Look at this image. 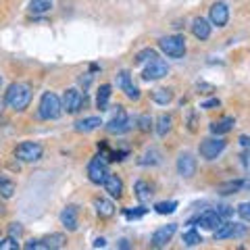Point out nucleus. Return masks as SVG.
I'll list each match as a JSON object with an SVG mask.
<instances>
[{"instance_id": "37998d69", "label": "nucleus", "mask_w": 250, "mask_h": 250, "mask_svg": "<svg viewBox=\"0 0 250 250\" xmlns=\"http://www.w3.org/2000/svg\"><path fill=\"white\" fill-rule=\"evenodd\" d=\"M217 213L221 215V217H229V215L233 213V208H231V207H228V205H221V207L217 208Z\"/></svg>"}, {"instance_id": "6ab92c4d", "label": "nucleus", "mask_w": 250, "mask_h": 250, "mask_svg": "<svg viewBox=\"0 0 250 250\" xmlns=\"http://www.w3.org/2000/svg\"><path fill=\"white\" fill-rule=\"evenodd\" d=\"M94 208H96L98 217H103V219H108V217L115 215V205L111 200H106V198H96L94 200Z\"/></svg>"}, {"instance_id": "dca6fc26", "label": "nucleus", "mask_w": 250, "mask_h": 250, "mask_svg": "<svg viewBox=\"0 0 250 250\" xmlns=\"http://www.w3.org/2000/svg\"><path fill=\"white\" fill-rule=\"evenodd\" d=\"M210 27H213V25H210V21L202 19V17H196L192 21V34L200 42H205V40H208V38H210Z\"/></svg>"}, {"instance_id": "b1692460", "label": "nucleus", "mask_w": 250, "mask_h": 250, "mask_svg": "<svg viewBox=\"0 0 250 250\" xmlns=\"http://www.w3.org/2000/svg\"><path fill=\"white\" fill-rule=\"evenodd\" d=\"M27 9L34 15H44V13H48L52 9V0H31Z\"/></svg>"}, {"instance_id": "2f4dec72", "label": "nucleus", "mask_w": 250, "mask_h": 250, "mask_svg": "<svg viewBox=\"0 0 250 250\" xmlns=\"http://www.w3.org/2000/svg\"><path fill=\"white\" fill-rule=\"evenodd\" d=\"M175 208H177V202H175V200L159 202V205H154V210H156L159 215H171V213H175Z\"/></svg>"}, {"instance_id": "e433bc0d", "label": "nucleus", "mask_w": 250, "mask_h": 250, "mask_svg": "<svg viewBox=\"0 0 250 250\" xmlns=\"http://www.w3.org/2000/svg\"><path fill=\"white\" fill-rule=\"evenodd\" d=\"M236 210H238V215L244 219V221H250V202H240Z\"/></svg>"}, {"instance_id": "473e14b6", "label": "nucleus", "mask_w": 250, "mask_h": 250, "mask_svg": "<svg viewBox=\"0 0 250 250\" xmlns=\"http://www.w3.org/2000/svg\"><path fill=\"white\" fill-rule=\"evenodd\" d=\"M13 194H15V184L9 182V179H4V177H0V196L11 198Z\"/></svg>"}, {"instance_id": "7ed1b4c3", "label": "nucleus", "mask_w": 250, "mask_h": 250, "mask_svg": "<svg viewBox=\"0 0 250 250\" xmlns=\"http://www.w3.org/2000/svg\"><path fill=\"white\" fill-rule=\"evenodd\" d=\"M159 48L171 59H182L186 54V38L184 36H165L159 40Z\"/></svg>"}, {"instance_id": "a19ab883", "label": "nucleus", "mask_w": 250, "mask_h": 250, "mask_svg": "<svg viewBox=\"0 0 250 250\" xmlns=\"http://www.w3.org/2000/svg\"><path fill=\"white\" fill-rule=\"evenodd\" d=\"M21 233H23L21 223H11V228H9V236H13V238H19Z\"/></svg>"}, {"instance_id": "aec40b11", "label": "nucleus", "mask_w": 250, "mask_h": 250, "mask_svg": "<svg viewBox=\"0 0 250 250\" xmlns=\"http://www.w3.org/2000/svg\"><path fill=\"white\" fill-rule=\"evenodd\" d=\"M150 100L156 104H161V106H165L173 100V92L167 90V88H156V90L150 92Z\"/></svg>"}, {"instance_id": "de8ad7c7", "label": "nucleus", "mask_w": 250, "mask_h": 250, "mask_svg": "<svg viewBox=\"0 0 250 250\" xmlns=\"http://www.w3.org/2000/svg\"><path fill=\"white\" fill-rule=\"evenodd\" d=\"M0 85H2V75H0Z\"/></svg>"}, {"instance_id": "58836bf2", "label": "nucleus", "mask_w": 250, "mask_h": 250, "mask_svg": "<svg viewBox=\"0 0 250 250\" xmlns=\"http://www.w3.org/2000/svg\"><path fill=\"white\" fill-rule=\"evenodd\" d=\"M25 248L27 250H48V248H46V244H44V240H29L25 244Z\"/></svg>"}, {"instance_id": "cd10ccee", "label": "nucleus", "mask_w": 250, "mask_h": 250, "mask_svg": "<svg viewBox=\"0 0 250 250\" xmlns=\"http://www.w3.org/2000/svg\"><path fill=\"white\" fill-rule=\"evenodd\" d=\"M231 228H233V223L223 221L217 229H213V238H215V240H225V238H229V236H231Z\"/></svg>"}, {"instance_id": "6e6552de", "label": "nucleus", "mask_w": 250, "mask_h": 250, "mask_svg": "<svg viewBox=\"0 0 250 250\" xmlns=\"http://www.w3.org/2000/svg\"><path fill=\"white\" fill-rule=\"evenodd\" d=\"M117 108H119L117 115L106 123V131H108V134H117V136H119V134H125V131L131 129V117L125 113L123 106H117Z\"/></svg>"}, {"instance_id": "a18cd8bd", "label": "nucleus", "mask_w": 250, "mask_h": 250, "mask_svg": "<svg viewBox=\"0 0 250 250\" xmlns=\"http://www.w3.org/2000/svg\"><path fill=\"white\" fill-rule=\"evenodd\" d=\"M240 142H242V146L248 148V146H250V138H248V136H240Z\"/></svg>"}, {"instance_id": "2eb2a0df", "label": "nucleus", "mask_w": 250, "mask_h": 250, "mask_svg": "<svg viewBox=\"0 0 250 250\" xmlns=\"http://www.w3.org/2000/svg\"><path fill=\"white\" fill-rule=\"evenodd\" d=\"M103 186H104V192H106L111 198H121V196H123V182H121L119 175L108 173Z\"/></svg>"}, {"instance_id": "a878e982", "label": "nucleus", "mask_w": 250, "mask_h": 250, "mask_svg": "<svg viewBox=\"0 0 250 250\" xmlns=\"http://www.w3.org/2000/svg\"><path fill=\"white\" fill-rule=\"evenodd\" d=\"M65 242H67V238L62 236V233H50V236H46V238H44L46 248H50V250H54V248H62V246H65Z\"/></svg>"}, {"instance_id": "4468645a", "label": "nucleus", "mask_w": 250, "mask_h": 250, "mask_svg": "<svg viewBox=\"0 0 250 250\" xmlns=\"http://www.w3.org/2000/svg\"><path fill=\"white\" fill-rule=\"evenodd\" d=\"M196 223L200 225V228H205V229H208V231H213V229H217L219 225L223 223V217L217 213V210H205V213H200L198 215V219H196Z\"/></svg>"}, {"instance_id": "72a5a7b5", "label": "nucleus", "mask_w": 250, "mask_h": 250, "mask_svg": "<svg viewBox=\"0 0 250 250\" xmlns=\"http://www.w3.org/2000/svg\"><path fill=\"white\" fill-rule=\"evenodd\" d=\"M138 127H140V131L148 134V131L152 129V117L150 115H140L138 117Z\"/></svg>"}, {"instance_id": "423d86ee", "label": "nucleus", "mask_w": 250, "mask_h": 250, "mask_svg": "<svg viewBox=\"0 0 250 250\" xmlns=\"http://www.w3.org/2000/svg\"><path fill=\"white\" fill-rule=\"evenodd\" d=\"M108 175V167H106V159L103 154H98V156H94V159L88 163V179L92 184H96V186H103L104 184V179Z\"/></svg>"}, {"instance_id": "1a4fd4ad", "label": "nucleus", "mask_w": 250, "mask_h": 250, "mask_svg": "<svg viewBox=\"0 0 250 250\" xmlns=\"http://www.w3.org/2000/svg\"><path fill=\"white\" fill-rule=\"evenodd\" d=\"M169 73V65H167V61H163V59H152L150 62H148V67L142 71V80L144 82H156V80H163Z\"/></svg>"}, {"instance_id": "5701e85b", "label": "nucleus", "mask_w": 250, "mask_h": 250, "mask_svg": "<svg viewBox=\"0 0 250 250\" xmlns=\"http://www.w3.org/2000/svg\"><path fill=\"white\" fill-rule=\"evenodd\" d=\"M171 125H173V119H171V115L163 113L159 119H156V134H159L161 138H165L169 131H171Z\"/></svg>"}, {"instance_id": "c03bdc74", "label": "nucleus", "mask_w": 250, "mask_h": 250, "mask_svg": "<svg viewBox=\"0 0 250 250\" xmlns=\"http://www.w3.org/2000/svg\"><path fill=\"white\" fill-rule=\"evenodd\" d=\"M92 246H94V248H104V246H106V240H104V238H96Z\"/></svg>"}, {"instance_id": "4c0bfd02", "label": "nucleus", "mask_w": 250, "mask_h": 250, "mask_svg": "<svg viewBox=\"0 0 250 250\" xmlns=\"http://www.w3.org/2000/svg\"><path fill=\"white\" fill-rule=\"evenodd\" d=\"M146 215V208L144 207H138V208H125V217L127 219H140V217H144Z\"/></svg>"}, {"instance_id": "9d476101", "label": "nucleus", "mask_w": 250, "mask_h": 250, "mask_svg": "<svg viewBox=\"0 0 250 250\" xmlns=\"http://www.w3.org/2000/svg\"><path fill=\"white\" fill-rule=\"evenodd\" d=\"M208 21H210V25L225 27L228 21H229V6L225 2H215L208 9Z\"/></svg>"}, {"instance_id": "4be33fe9", "label": "nucleus", "mask_w": 250, "mask_h": 250, "mask_svg": "<svg viewBox=\"0 0 250 250\" xmlns=\"http://www.w3.org/2000/svg\"><path fill=\"white\" fill-rule=\"evenodd\" d=\"M111 92H113V85H100V90L96 94V106L100 108V111H106V106H108V100H111Z\"/></svg>"}, {"instance_id": "393cba45", "label": "nucleus", "mask_w": 250, "mask_h": 250, "mask_svg": "<svg viewBox=\"0 0 250 250\" xmlns=\"http://www.w3.org/2000/svg\"><path fill=\"white\" fill-rule=\"evenodd\" d=\"M244 188V182L242 179H231V182H225L219 186V194H236Z\"/></svg>"}, {"instance_id": "f03ea898", "label": "nucleus", "mask_w": 250, "mask_h": 250, "mask_svg": "<svg viewBox=\"0 0 250 250\" xmlns=\"http://www.w3.org/2000/svg\"><path fill=\"white\" fill-rule=\"evenodd\" d=\"M38 115L40 119L46 121H57L59 117L62 115V103L61 98L54 92H44L40 98V104H38Z\"/></svg>"}, {"instance_id": "79ce46f5", "label": "nucleus", "mask_w": 250, "mask_h": 250, "mask_svg": "<svg viewBox=\"0 0 250 250\" xmlns=\"http://www.w3.org/2000/svg\"><path fill=\"white\" fill-rule=\"evenodd\" d=\"M219 104H221V103H219L217 98H210V100H205V103L200 104V108H207V111H210V108H217Z\"/></svg>"}, {"instance_id": "f3484780", "label": "nucleus", "mask_w": 250, "mask_h": 250, "mask_svg": "<svg viewBox=\"0 0 250 250\" xmlns=\"http://www.w3.org/2000/svg\"><path fill=\"white\" fill-rule=\"evenodd\" d=\"M233 125H236L233 117H223V119H217L210 123V131H213L215 136H223V134H229L233 129Z\"/></svg>"}, {"instance_id": "39448f33", "label": "nucleus", "mask_w": 250, "mask_h": 250, "mask_svg": "<svg viewBox=\"0 0 250 250\" xmlns=\"http://www.w3.org/2000/svg\"><path fill=\"white\" fill-rule=\"evenodd\" d=\"M225 146H228V142H225L223 138H207L200 142L198 152L205 161H215L217 156L225 150Z\"/></svg>"}, {"instance_id": "412c9836", "label": "nucleus", "mask_w": 250, "mask_h": 250, "mask_svg": "<svg viewBox=\"0 0 250 250\" xmlns=\"http://www.w3.org/2000/svg\"><path fill=\"white\" fill-rule=\"evenodd\" d=\"M134 192H136V198L140 202H148L152 198V188H150V184H146L144 179H138L136 186H134Z\"/></svg>"}, {"instance_id": "a211bd4d", "label": "nucleus", "mask_w": 250, "mask_h": 250, "mask_svg": "<svg viewBox=\"0 0 250 250\" xmlns=\"http://www.w3.org/2000/svg\"><path fill=\"white\" fill-rule=\"evenodd\" d=\"M100 125H103L100 117H85V119L75 123V131H77V134H90V131L98 129Z\"/></svg>"}, {"instance_id": "f704fd0d", "label": "nucleus", "mask_w": 250, "mask_h": 250, "mask_svg": "<svg viewBox=\"0 0 250 250\" xmlns=\"http://www.w3.org/2000/svg\"><path fill=\"white\" fill-rule=\"evenodd\" d=\"M0 250H19V242H17V238L9 236V238L0 240Z\"/></svg>"}, {"instance_id": "49530a36", "label": "nucleus", "mask_w": 250, "mask_h": 250, "mask_svg": "<svg viewBox=\"0 0 250 250\" xmlns=\"http://www.w3.org/2000/svg\"><path fill=\"white\" fill-rule=\"evenodd\" d=\"M121 248H129V244H127V240H121V244H119Z\"/></svg>"}, {"instance_id": "ea45409f", "label": "nucleus", "mask_w": 250, "mask_h": 250, "mask_svg": "<svg viewBox=\"0 0 250 250\" xmlns=\"http://www.w3.org/2000/svg\"><path fill=\"white\" fill-rule=\"evenodd\" d=\"M125 96H127L129 100H140V96H142V94H140L138 85H129V88L125 90Z\"/></svg>"}, {"instance_id": "ddd939ff", "label": "nucleus", "mask_w": 250, "mask_h": 250, "mask_svg": "<svg viewBox=\"0 0 250 250\" xmlns=\"http://www.w3.org/2000/svg\"><path fill=\"white\" fill-rule=\"evenodd\" d=\"M177 173L182 177H186V179H190L194 173H196V159H194V154H190V152L179 154V159H177Z\"/></svg>"}, {"instance_id": "c9c22d12", "label": "nucleus", "mask_w": 250, "mask_h": 250, "mask_svg": "<svg viewBox=\"0 0 250 250\" xmlns=\"http://www.w3.org/2000/svg\"><path fill=\"white\" fill-rule=\"evenodd\" d=\"M248 233V228L246 225H242V223H233V228H231V236L229 238H244Z\"/></svg>"}, {"instance_id": "bb28decb", "label": "nucleus", "mask_w": 250, "mask_h": 250, "mask_svg": "<svg viewBox=\"0 0 250 250\" xmlns=\"http://www.w3.org/2000/svg\"><path fill=\"white\" fill-rule=\"evenodd\" d=\"M159 54H156L154 48H144V50H140L136 54V59H134V65H144V62H150L152 59H156Z\"/></svg>"}, {"instance_id": "0eeeda50", "label": "nucleus", "mask_w": 250, "mask_h": 250, "mask_svg": "<svg viewBox=\"0 0 250 250\" xmlns=\"http://www.w3.org/2000/svg\"><path fill=\"white\" fill-rule=\"evenodd\" d=\"M42 154H44V148L38 142H21L15 148V156L23 163H36L42 159Z\"/></svg>"}, {"instance_id": "f257e3e1", "label": "nucleus", "mask_w": 250, "mask_h": 250, "mask_svg": "<svg viewBox=\"0 0 250 250\" xmlns=\"http://www.w3.org/2000/svg\"><path fill=\"white\" fill-rule=\"evenodd\" d=\"M31 103V85L23 83V82H15L9 85V90L4 94V104L11 108V111H25Z\"/></svg>"}, {"instance_id": "c85d7f7f", "label": "nucleus", "mask_w": 250, "mask_h": 250, "mask_svg": "<svg viewBox=\"0 0 250 250\" xmlns=\"http://www.w3.org/2000/svg\"><path fill=\"white\" fill-rule=\"evenodd\" d=\"M161 163V152L156 148H150L142 159H140V165H159Z\"/></svg>"}, {"instance_id": "c756f323", "label": "nucleus", "mask_w": 250, "mask_h": 250, "mask_svg": "<svg viewBox=\"0 0 250 250\" xmlns=\"http://www.w3.org/2000/svg\"><path fill=\"white\" fill-rule=\"evenodd\" d=\"M182 242H184L186 246L194 248V246H198V244H200V242H202V238H200V233H198V231L190 229V231H186L184 236H182Z\"/></svg>"}, {"instance_id": "f8f14e48", "label": "nucleus", "mask_w": 250, "mask_h": 250, "mask_svg": "<svg viewBox=\"0 0 250 250\" xmlns=\"http://www.w3.org/2000/svg\"><path fill=\"white\" fill-rule=\"evenodd\" d=\"M61 223L67 231H75L77 225H80V210L75 205H67L61 210Z\"/></svg>"}, {"instance_id": "7c9ffc66", "label": "nucleus", "mask_w": 250, "mask_h": 250, "mask_svg": "<svg viewBox=\"0 0 250 250\" xmlns=\"http://www.w3.org/2000/svg\"><path fill=\"white\" fill-rule=\"evenodd\" d=\"M115 83H117V88H121L123 92L127 90L129 85H131V75H129V71H125V69H123V71L117 73V77H115Z\"/></svg>"}, {"instance_id": "20e7f679", "label": "nucleus", "mask_w": 250, "mask_h": 250, "mask_svg": "<svg viewBox=\"0 0 250 250\" xmlns=\"http://www.w3.org/2000/svg\"><path fill=\"white\" fill-rule=\"evenodd\" d=\"M62 113H69V115H77L85 106V94L80 92L77 88H69L62 94Z\"/></svg>"}, {"instance_id": "9b49d317", "label": "nucleus", "mask_w": 250, "mask_h": 250, "mask_svg": "<svg viewBox=\"0 0 250 250\" xmlns=\"http://www.w3.org/2000/svg\"><path fill=\"white\" fill-rule=\"evenodd\" d=\"M175 231H177V225L175 223H167V225H163V228H159L154 233H152V238H150V246L154 248H163V246H167L171 238L175 236Z\"/></svg>"}]
</instances>
